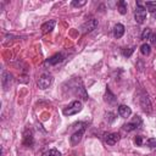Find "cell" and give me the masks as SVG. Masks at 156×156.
<instances>
[{
	"label": "cell",
	"mask_w": 156,
	"mask_h": 156,
	"mask_svg": "<svg viewBox=\"0 0 156 156\" xmlns=\"http://www.w3.org/2000/svg\"><path fill=\"white\" fill-rule=\"evenodd\" d=\"M83 108V104L79 100H74L72 101L67 107L63 108V115L65 116H72V115H77L78 112H80Z\"/></svg>",
	"instance_id": "obj_1"
},
{
	"label": "cell",
	"mask_w": 156,
	"mask_h": 156,
	"mask_svg": "<svg viewBox=\"0 0 156 156\" xmlns=\"http://www.w3.org/2000/svg\"><path fill=\"white\" fill-rule=\"evenodd\" d=\"M134 18H135V22L141 24L145 18H146V9L145 6L141 5L140 1H136V7H135V12H134Z\"/></svg>",
	"instance_id": "obj_2"
},
{
	"label": "cell",
	"mask_w": 156,
	"mask_h": 156,
	"mask_svg": "<svg viewBox=\"0 0 156 156\" xmlns=\"http://www.w3.org/2000/svg\"><path fill=\"white\" fill-rule=\"evenodd\" d=\"M139 105H140L141 110H143L144 112H146V113H150V112L152 111V104H151V101H150V98H149L147 94H145V93H143V94L140 95V98H139Z\"/></svg>",
	"instance_id": "obj_3"
},
{
	"label": "cell",
	"mask_w": 156,
	"mask_h": 156,
	"mask_svg": "<svg viewBox=\"0 0 156 156\" xmlns=\"http://www.w3.org/2000/svg\"><path fill=\"white\" fill-rule=\"evenodd\" d=\"M52 80H54V78H52L51 74H49V73H43V74L39 77V79H38V87H39L40 89H46V88H49V87L51 85Z\"/></svg>",
	"instance_id": "obj_4"
},
{
	"label": "cell",
	"mask_w": 156,
	"mask_h": 156,
	"mask_svg": "<svg viewBox=\"0 0 156 156\" xmlns=\"http://www.w3.org/2000/svg\"><path fill=\"white\" fill-rule=\"evenodd\" d=\"M141 123H143L141 117L135 116V117L133 118V121H130L129 123H126V124L123 126V129H124L126 132H132V130L136 129L138 127H140V124H141Z\"/></svg>",
	"instance_id": "obj_5"
},
{
	"label": "cell",
	"mask_w": 156,
	"mask_h": 156,
	"mask_svg": "<svg viewBox=\"0 0 156 156\" xmlns=\"http://www.w3.org/2000/svg\"><path fill=\"white\" fill-rule=\"evenodd\" d=\"M63 60H65V55H63L62 52H56V54H54L52 56H50V57L45 61V65H46V66H55V65L62 62Z\"/></svg>",
	"instance_id": "obj_6"
},
{
	"label": "cell",
	"mask_w": 156,
	"mask_h": 156,
	"mask_svg": "<svg viewBox=\"0 0 156 156\" xmlns=\"http://www.w3.org/2000/svg\"><path fill=\"white\" fill-rule=\"evenodd\" d=\"M98 23H99V22H98V20H95V18L88 20L87 22H84V23L82 24L80 29H82L83 33H89V32L94 30V29L98 27Z\"/></svg>",
	"instance_id": "obj_7"
},
{
	"label": "cell",
	"mask_w": 156,
	"mask_h": 156,
	"mask_svg": "<svg viewBox=\"0 0 156 156\" xmlns=\"http://www.w3.org/2000/svg\"><path fill=\"white\" fill-rule=\"evenodd\" d=\"M84 130H85V127H80L78 130H76V132L71 135L69 141H71V145H72V146H76V145L82 140V136H83V134H84Z\"/></svg>",
	"instance_id": "obj_8"
},
{
	"label": "cell",
	"mask_w": 156,
	"mask_h": 156,
	"mask_svg": "<svg viewBox=\"0 0 156 156\" xmlns=\"http://www.w3.org/2000/svg\"><path fill=\"white\" fill-rule=\"evenodd\" d=\"M121 139L119 133H106L104 135V140L107 145H115Z\"/></svg>",
	"instance_id": "obj_9"
},
{
	"label": "cell",
	"mask_w": 156,
	"mask_h": 156,
	"mask_svg": "<svg viewBox=\"0 0 156 156\" xmlns=\"http://www.w3.org/2000/svg\"><path fill=\"white\" fill-rule=\"evenodd\" d=\"M11 82H12V74L10 72L2 69V72H1V84H2V88L6 90L10 87Z\"/></svg>",
	"instance_id": "obj_10"
},
{
	"label": "cell",
	"mask_w": 156,
	"mask_h": 156,
	"mask_svg": "<svg viewBox=\"0 0 156 156\" xmlns=\"http://www.w3.org/2000/svg\"><path fill=\"white\" fill-rule=\"evenodd\" d=\"M34 143V138H33V132L30 129H26L23 133V141L22 144L24 146H32Z\"/></svg>",
	"instance_id": "obj_11"
},
{
	"label": "cell",
	"mask_w": 156,
	"mask_h": 156,
	"mask_svg": "<svg viewBox=\"0 0 156 156\" xmlns=\"http://www.w3.org/2000/svg\"><path fill=\"white\" fill-rule=\"evenodd\" d=\"M55 26H56V22H55L54 20H50V21L43 23V26H41V32H43V34H48V33L52 32V29L55 28Z\"/></svg>",
	"instance_id": "obj_12"
},
{
	"label": "cell",
	"mask_w": 156,
	"mask_h": 156,
	"mask_svg": "<svg viewBox=\"0 0 156 156\" xmlns=\"http://www.w3.org/2000/svg\"><path fill=\"white\" fill-rule=\"evenodd\" d=\"M118 115L121 117H123V118H127V117H129L132 115V110L127 105H119L118 106Z\"/></svg>",
	"instance_id": "obj_13"
},
{
	"label": "cell",
	"mask_w": 156,
	"mask_h": 156,
	"mask_svg": "<svg viewBox=\"0 0 156 156\" xmlns=\"http://www.w3.org/2000/svg\"><path fill=\"white\" fill-rule=\"evenodd\" d=\"M123 34H124V26L121 24V23H117L113 27V37L116 39H119V38L123 37Z\"/></svg>",
	"instance_id": "obj_14"
},
{
	"label": "cell",
	"mask_w": 156,
	"mask_h": 156,
	"mask_svg": "<svg viewBox=\"0 0 156 156\" xmlns=\"http://www.w3.org/2000/svg\"><path fill=\"white\" fill-rule=\"evenodd\" d=\"M104 99H105V101L107 102V104H115L116 102V96H115V94L110 90V88L107 87L106 88V91H105V96H104Z\"/></svg>",
	"instance_id": "obj_15"
},
{
	"label": "cell",
	"mask_w": 156,
	"mask_h": 156,
	"mask_svg": "<svg viewBox=\"0 0 156 156\" xmlns=\"http://www.w3.org/2000/svg\"><path fill=\"white\" fill-rule=\"evenodd\" d=\"M117 9H118V12H119L121 15H126V13H127V2L123 1V0L118 1V2H117Z\"/></svg>",
	"instance_id": "obj_16"
},
{
	"label": "cell",
	"mask_w": 156,
	"mask_h": 156,
	"mask_svg": "<svg viewBox=\"0 0 156 156\" xmlns=\"http://www.w3.org/2000/svg\"><path fill=\"white\" fill-rule=\"evenodd\" d=\"M150 51H151L150 44H147V43H144V44L140 46V52H141L144 56H147V55L150 54Z\"/></svg>",
	"instance_id": "obj_17"
},
{
	"label": "cell",
	"mask_w": 156,
	"mask_h": 156,
	"mask_svg": "<svg viewBox=\"0 0 156 156\" xmlns=\"http://www.w3.org/2000/svg\"><path fill=\"white\" fill-rule=\"evenodd\" d=\"M145 9L150 12H155L156 11V1H146L145 2Z\"/></svg>",
	"instance_id": "obj_18"
},
{
	"label": "cell",
	"mask_w": 156,
	"mask_h": 156,
	"mask_svg": "<svg viewBox=\"0 0 156 156\" xmlns=\"http://www.w3.org/2000/svg\"><path fill=\"white\" fill-rule=\"evenodd\" d=\"M41 156H61V152L57 149H50V150L45 151Z\"/></svg>",
	"instance_id": "obj_19"
},
{
	"label": "cell",
	"mask_w": 156,
	"mask_h": 156,
	"mask_svg": "<svg viewBox=\"0 0 156 156\" xmlns=\"http://www.w3.org/2000/svg\"><path fill=\"white\" fill-rule=\"evenodd\" d=\"M150 35H151V29L150 28H145L140 35V39L141 40H146V39H150Z\"/></svg>",
	"instance_id": "obj_20"
},
{
	"label": "cell",
	"mask_w": 156,
	"mask_h": 156,
	"mask_svg": "<svg viewBox=\"0 0 156 156\" xmlns=\"http://www.w3.org/2000/svg\"><path fill=\"white\" fill-rule=\"evenodd\" d=\"M146 145H147L150 149L155 150V149H156V138H150V139H147V140H146Z\"/></svg>",
	"instance_id": "obj_21"
},
{
	"label": "cell",
	"mask_w": 156,
	"mask_h": 156,
	"mask_svg": "<svg viewBox=\"0 0 156 156\" xmlns=\"http://www.w3.org/2000/svg\"><path fill=\"white\" fill-rule=\"evenodd\" d=\"M133 52H134V48H130V49H123V50H122V54H123L124 57H129Z\"/></svg>",
	"instance_id": "obj_22"
},
{
	"label": "cell",
	"mask_w": 156,
	"mask_h": 156,
	"mask_svg": "<svg viewBox=\"0 0 156 156\" xmlns=\"http://www.w3.org/2000/svg\"><path fill=\"white\" fill-rule=\"evenodd\" d=\"M85 4H87L85 0H83V1H76V0H73L72 1V6H74V7H80V6H84Z\"/></svg>",
	"instance_id": "obj_23"
},
{
	"label": "cell",
	"mask_w": 156,
	"mask_h": 156,
	"mask_svg": "<svg viewBox=\"0 0 156 156\" xmlns=\"http://www.w3.org/2000/svg\"><path fill=\"white\" fill-rule=\"evenodd\" d=\"M134 141H135V144L138 145V146H140V145H143V138L139 135V136H136L135 139H134Z\"/></svg>",
	"instance_id": "obj_24"
},
{
	"label": "cell",
	"mask_w": 156,
	"mask_h": 156,
	"mask_svg": "<svg viewBox=\"0 0 156 156\" xmlns=\"http://www.w3.org/2000/svg\"><path fill=\"white\" fill-rule=\"evenodd\" d=\"M150 43L156 46V34H151L150 35Z\"/></svg>",
	"instance_id": "obj_25"
}]
</instances>
